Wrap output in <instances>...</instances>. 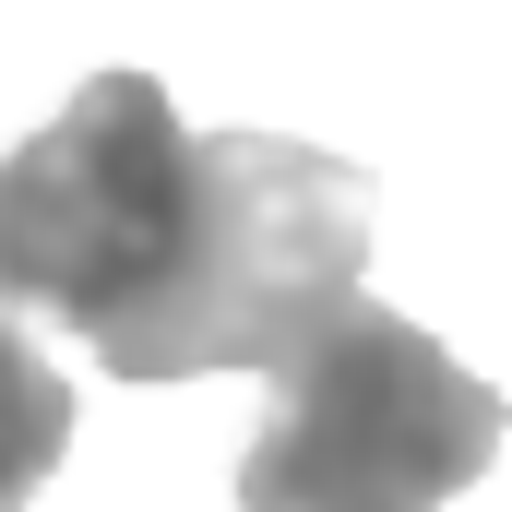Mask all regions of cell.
I'll list each match as a JSON object with an SVG mask.
<instances>
[{
  "mask_svg": "<svg viewBox=\"0 0 512 512\" xmlns=\"http://www.w3.org/2000/svg\"><path fill=\"white\" fill-rule=\"evenodd\" d=\"M512 441V405L429 322L334 286L262 358V429L239 453V512H441Z\"/></svg>",
  "mask_w": 512,
  "mask_h": 512,
  "instance_id": "obj_2",
  "label": "cell"
},
{
  "mask_svg": "<svg viewBox=\"0 0 512 512\" xmlns=\"http://www.w3.org/2000/svg\"><path fill=\"white\" fill-rule=\"evenodd\" d=\"M60 453H72V382L48 370L24 310H0V512H36Z\"/></svg>",
  "mask_w": 512,
  "mask_h": 512,
  "instance_id": "obj_3",
  "label": "cell"
},
{
  "mask_svg": "<svg viewBox=\"0 0 512 512\" xmlns=\"http://www.w3.org/2000/svg\"><path fill=\"white\" fill-rule=\"evenodd\" d=\"M358 262L370 167L286 131H179L155 72H96L0 155V310H48L108 382L262 370Z\"/></svg>",
  "mask_w": 512,
  "mask_h": 512,
  "instance_id": "obj_1",
  "label": "cell"
}]
</instances>
